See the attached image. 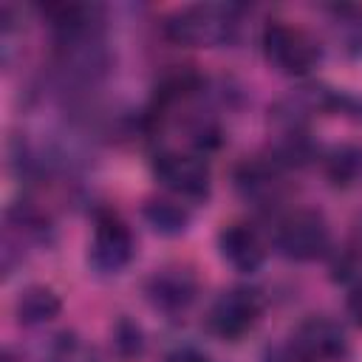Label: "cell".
Listing matches in <instances>:
<instances>
[{
    "instance_id": "6da1fadb",
    "label": "cell",
    "mask_w": 362,
    "mask_h": 362,
    "mask_svg": "<svg viewBox=\"0 0 362 362\" xmlns=\"http://www.w3.org/2000/svg\"><path fill=\"white\" fill-rule=\"evenodd\" d=\"M240 8L232 3H195L167 17L164 34L175 45L187 48H218L235 40Z\"/></svg>"
},
{
    "instance_id": "7a4b0ae2",
    "label": "cell",
    "mask_w": 362,
    "mask_h": 362,
    "mask_svg": "<svg viewBox=\"0 0 362 362\" xmlns=\"http://www.w3.org/2000/svg\"><path fill=\"white\" fill-rule=\"evenodd\" d=\"M260 42H263V54H266L269 65L288 76H305L320 59L317 40L308 31H303L291 23H283V20L266 23Z\"/></svg>"
},
{
    "instance_id": "3957f363",
    "label": "cell",
    "mask_w": 362,
    "mask_h": 362,
    "mask_svg": "<svg viewBox=\"0 0 362 362\" xmlns=\"http://www.w3.org/2000/svg\"><path fill=\"white\" fill-rule=\"evenodd\" d=\"M328 240H331L328 223L314 209H294L277 223V235H274L280 255H286L288 260H314L325 255Z\"/></svg>"
},
{
    "instance_id": "277c9868",
    "label": "cell",
    "mask_w": 362,
    "mask_h": 362,
    "mask_svg": "<svg viewBox=\"0 0 362 362\" xmlns=\"http://www.w3.org/2000/svg\"><path fill=\"white\" fill-rule=\"evenodd\" d=\"M263 303L252 288H229L215 297L206 314V325L221 339H240L260 320Z\"/></svg>"
},
{
    "instance_id": "5b68a950",
    "label": "cell",
    "mask_w": 362,
    "mask_h": 362,
    "mask_svg": "<svg viewBox=\"0 0 362 362\" xmlns=\"http://www.w3.org/2000/svg\"><path fill=\"white\" fill-rule=\"evenodd\" d=\"M133 257V235L122 218L113 212H102L93 223V235L88 243V263L99 274L122 272Z\"/></svg>"
},
{
    "instance_id": "8992f818",
    "label": "cell",
    "mask_w": 362,
    "mask_h": 362,
    "mask_svg": "<svg viewBox=\"0 0 362 362\" xmlns=\"http://www.w3.org/2000/svg\"><path fill=\"white\" fill-rule=\"evenodd\" d=\"M153 175L161 187L181 198L201 201L209 195V167L201 156L187 153H158L153 161Z\"/></svg>"
},
{
    "instance_id": "52a82bcc",
    "label": "cell",
    "mask_w": 362,
    "mask_h": 362,
    "mask_svg": "<svg viewBox=\"0 0 362 362\" xmlns=\"http://www.w3.org/2000/svg\"><path fill=\"white\" fill-rule=\"evenodd\" d=\"M291 342L303 351L308 362H342L348 356V337L342 325L325 314L305 317L294 328Z\"/></svg>"
},
{
    "instance_id": "ba28073f",
    "label": "cell",
    "mask_w": 362,
    "mask_h": 362,
    "mask_svg": "<svg viewBox=\"0 0 362 362\" xmlns=\"http://www.w3.org/2000/svg\"><path fill=\"white\" fill-rule=\"evenodd\" d=\"M198 283L187 266H161L144 280V297L164 314H178L195 300Z\"/></svg>"
},
{
    "instance_id": "9c48e42d",
    "label": "cell",
    "mask_w": 362,
    "mask_h": 362,
    "mask_svg": "<svg viewBox=\"0 0 362 362\" xmlns=\"http://www.w3.org/2000/svg\"><path fill=\"white\" fill-rule=\"evenodd\" d=\"M218 249H221V257L235 272H246V274L257 272L263 266V260H266L263 238L249 223H229V226H223L221 235H218Z\"/></svg>"
},
{
    "instance_id": "30bf717a",
    "label": "cell",
    "mask_w": 362,
    "mask_h": 362,
    "mask_svg": "<svg viewBox=\"0 0 362 362\" xmlns=\"http://www.w3.org/2000/svg\"><path fill=\"white\" fill-rule=\"evenodd\" d=\"M235 184L240 189V195L246 201H252L255 206H272L277 198H280V189H283V181H280V173H277V164L272 161H246L238 175H235Z\"/></svg>"
},
{
    "instance_id": "8fae6325",
    "label": "cell",
    "mask_w": 362,
    "mask_h": 362,
    "mask_svg": "<svg viewBox=\"0 0 362 362\" xmlns=\"http://www.w3.org/2000/svg\"><path fill=\"white\" fill-rule=\"evenodd\" d=\"M59 308H62V303H59L57 291L48 286H28L20 291V297L14 303L17 322H23V325H42V322L54 320L59 314Z\"/></svg>"
},
{
    "instance_id": "7c38bea8",
    "label": "cell",
    "mask_w": 362,
    "mask_h": 362,
    "mask_svg": "<svg viewBox=\"0 0 362 362\" xmlns=\"http://www.w3.org/2000/svg\"><path fill=\"white\" fill-rule=\"evenodd\" d=\"M331 34L337 48L356 59L362 57V6H334L331 8Z\"/></svg>"
},
{
    "instance_id": "4fadbf2b",
    "label": "cell",
    "mask_w": 362,
    "mask_h": 362,
    "mask_svg": "<svg viewBox=\"0 0 362 362\" xmlns=\"http://www.w3.org/2000/svg\"><path fill=\"white\" fill-rule=\"evenodd\" d=\"M141 215L144 221L164 238H175V235H184L187 226H189V212L170 201V198H150L144 206H141Z\"/></svg>"
},
{
    "instance_id": "5bb4252c",
    "label": "cell",
    "mask_w": 362,
    "mask_h": 362,
    "mask_svg": "<svg viewBox=\"0 0 362 362\" xmlns=\"http://www.w3.org/2000/svg\"><path fill=\"white\" fill-rule=\"evenodd\" d=\"M325 175L337 187H351L362 178V147L342 144L325 156Z\"/></svg>"
},
{
    "instance_id": "9a60e30c",
    "label": "cell",
    "mask_w": 362,
    "mask_h": 362,
    "mask_svg": "<svg viewBox=\"0 0 362 362\" xmlns=\"http://www.w3.org/2000/svg\"><path fill=\"white\" fill-rule=\"evenodd\" d=\"M113 351H116V356L124 359V362L141 356V351H144V337H141V328H139L133 320L122 317V320L113 325Z\"/></svg>"
},
{
    "instance_id": "2e32d148",
    "label": "cell",
    "mask_w": 362,
    "mask_h": 362,
    "mask_svg": "<svg viewBox=\"0 0 362 362\" xmlns=\"http://www.w3.org/2000/svg\"><path fill=\"white\" fill-rule=\"evenodd\" d=\"M45 362H93V354L74 337H59Z\"/></svg>"
},
{
    "instance_id": "e0dca14e",
    "label": "cell",
    "mask_w": 362,
    "mask_h": 362,
    "mask_svg": "<svg viewBox=\"0 0 362 362\" xmlns=\"http://www.w3.org/2000/svg\"><path fill=\"white\" fill-rule=\"evenodd\" d=\"M331 272H334V280H342V283L359 277V272H362V255H359L356 249H342V252L334 257Z\"/></svg>"
},
{
    "instance_id": "ac0fdd59",
    "label": "cell",
    "mask_w": 362,
    "mask_h": 362,
    "mask_svg": "<svg viewBox=\"0 0 362 362\" xmlns=\"http://www.w3.org/2000/svg\"><path fill=\"white\" fill-rule=\"evenodd\" d=\"M260 362H308L303 356V351L288 339V342H280V345H269L260 356Z\"/></svg>"
},
{
    "instance_id": "d6986e66",
    "label": "cell",
    "mask_w": 362,
    "mask_h": 362,
    "mask_svg": "<svg viewBox=\"0 0 362 362\" xmlns=\"http://www.w3.org/2000/svg\"><path fill=\"white\" fill-rule=\"evenodd\" d=\"M345 308H348V317L362 328V283L359 286H354L351 288V294H348V303H345Z\"/></svg>"
},
{
    "instance_id": "ffe728a7",
    "label": "cell",
    "mask_w": 362,
    "mask_h": 362,
    "mask_svg": "<svg viewBox=\"0 0 362 362\" xmlns=\"http://www.w3.org/2000/svg\"><path fill=\"white\" fill-rule=\"evenodd\" d=\"M164 362H209V356L201 354L198 348H175L173 354H167Z\"/></svg>"
},
{
    "instance_id": "44dd1931",
    "label": "cell",
    "mask_w": 362,
    "mask_h": 362,
    "mask_svg": "<svg viewBox=\"0 0 362 362\" xmlns=\"http://www.w3.org/2000/svg\"><path fill=\"white\" fill-rule=\"evenodd\" d=\"M356 232H359V238H362V215L356 218Z\"/></svg>"
},
{
    "instance_id": "7402d4cb",
    "label": "cell",
    "mask_w": 362,
    "mask_h": 362,
    "mask_svg": "<svg viewBox=\"0 0 362 362\" xmlns=\"http://www.w3.org/2000/svg\"><path fill=\"white\" fill-rule=\"evenodd\" d=\"M3 362H14V359H11V356H8V354H6V356H3Z\"/></svg>"
}]
</instances>
